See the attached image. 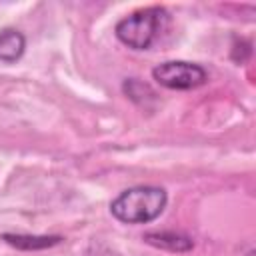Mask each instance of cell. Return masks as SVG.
I'll return each instance as SVG.
<instances>
[{
    "mask_svg": "<svg viewBox=\"0 0 256 256\" xmlns=\"http://www.w3.org/2000/svg\"><path fill=\"white\" fill-rule=\"evenodd\" d=\"M26 50V38L16 28H4L0 30V62L12 64L22 58Z\"/></svg>",
    "mask_w": 256,
    "mask_h": 256,
    "instance_id": "5",
    "label": "cell"
},
{
    "mask_svg": "<svg viewBox=\"0 0 256 256\" xmlns=\"http://www.w3.org/2000/svg\"><path fill=\"white\" fill-rule=\"evenodd\" d=\"M2 240L18 250H44L60 244L62 236H30V234H2Z\"/></svg>",
    "mask_w": 256,
    "mask_h": 256,
    "instance_id": "6",
    "label": "cell"
},
{
    "mask_svg": "<svg viewBox=\"0 0 256 256\" xmlns=\"http://www.w3.org/2000/svg\"><path fill=\"white\" fill-rule=\"evenodd\" d=\"M152 78L168 90H194L208 80V72L186 60H168L152 68Z\"/></svg>",
    "mask_w": 256,
    "mask_h": 256,
    "instance_id": "3",
    "label": "cell"
},
{
    "mask_svg": "<svg viewBox=\"0 0 256 256\" xmlns=\"http://www.w3.org/2000/svg\"><path fill=\"white\" fill-rule=\"evenodd\" d=\"M144 240L156 248L170 250V252H188L194 246V240L186 234L172 232V230H162V232H146Z\"/></svg>",
    "mask_w": 256,
    "mask_h": 256,
    "instance_id": "4",
    "label": "cell"
},
{
    "mask_svg": "<svg viewBox=\"0 0 256 256\" xmlns=\"http://www.w3.org/2000/svg\"><path fill=\"white\" fill-rule=\"evenodd\" d=\"M168 202V194L160 186H134L120 192L110 202V212L124 224H148L156 220Z\"/></svg>",
    "mask_w": 256,
    "mask_h": 256,
    "instance_id": "1",
    "label": "cell"
},
{
    "mask_svg": "<svg viewBox=\"0 0 256 256\" xmlns=\"http://www.w3.org/2000/svg\"><path fill=\"white\" fill-rule=\"evenodd\" d=\"M166 26H168V12L162 6H148L124 16L116 24L114 32L124 46L132 50H146L160 38Z\"/></svg>",
    "mask_w": 256,
    "mask_h": 256,
    "instance_id": "2",
    "label": "cell"
}]
</instances>
